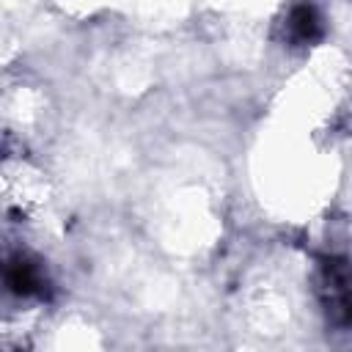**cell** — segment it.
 <instances>
[{
    "instance_id": "6da1fadb",
    "label": "cell",
    "mask_w": 352,
    "mask_h": 352,
    "mask_svg": "<svg viewBox=\"0 0 352 352\" xmlns=\"http://www.w3.org/2000/svg\"><path fill=\"white\" fill-rule=\"evenodd\" d=\"M6 283L14 294H22V297H33V294H41L44 289V278L38 272L36 264L25 261V258H14L8 261L6 267Z\"/></svg>"
},
{
    "instance_id": "7a4b0ae2",
    "label": "cell",
    "mask_w": 352,
    "mask_h": 352,
    "mask_svg": "<svg viewBox=\"0 0 352 352\" xmlns=\"http://www.w3.org/2000/svg\"><path fill=\"white\" fill-rule=\"evenodd\" d=\"M292 28L297 33V38L302 41H316L322 36V25H319V16L311 6H297L294 14H292Z\"/></svg>"
}]
</instances>
